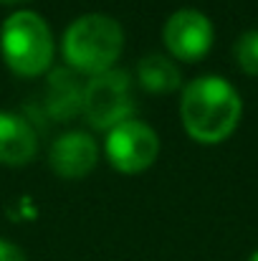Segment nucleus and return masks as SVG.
Returning a JSON list of instances; mask_svg holds the SVG:
<instances>
[{
    "instance_id": "obj_9",
    "label": "nucleus",
    "mask_w": 258,
    "mask_h": 261,
    "mask_svg": "<svg viewBox=\"0 0 258 261\" xmlns=\"http://www.w3.org/2000/svg\"><path fill=\"white\" fill-rule=\"evenodd\" d=\"M84 87L76 79V71H56L48 82V109L59 119H71L81 112Z\"/></svg>"
},
{
    "instance_id": "obj_5",
    "label": "nucleus",
    "mask_w": 258,
    "mask_h": 261,
    "mask_svg": "<svg viewBox=\"0 0 258 261\" xmlns=\"http://www.w3.org/2000/svg\"><path fill=\"white\" fill-rule=\"evenodd\" d=\"M106 158L114 170L124 175L145 173L160 155L157 132L142 119H127L106 132Z\"/></svg>"
},
{
    "instance_id": "obj_12",
    "label": "nucleus",
    "mask_w": 258,
    "mask_h": 261,
    "mask_svg": "<svg viewBox=\"0 0 258 261\" xmlns=\"http://www.w3.org/2000/svg\"><path fill=\"white\" fill-rule=\"evenodd\" d=\"M0 261H28V259H25L20 246H15L8 239H0Z\"/></svg>"
},
{
    "instance_id": "obj_6",
    "label": "nucleus",
    "mask_w": 258,
    "mask_h": 261,
    "mask_svg": "<svg viewBox=\"0 0 258 261\" xmlns=\"http://www.w3.org/2000/svg\"><path fill=\"white\" fill-rule=\"evenodd\" d=\"M162 41L177 61L195 64L210 54L215 41V28L203 10L180 8L167 18L162 28Z\"/></svg>"
},
{
    "instance_id": "obj_8",
    "label": "nucleus",
    "mask_w": 258,
    "mask_h": 261,
    "mask_svg": "<svg viewBox=\"0 0 258 261\" xmlns=\"http://www.w3.org/2000/svg\"><path fill=\"white\" fill-rule=\"evenodd\" d=\"M38 152L36 129L13 112H0V163L10 168L28 165Z\"/></svg>"
},
{
    "instance_id": "obj_2",
    "label": "nucleus",
    "mask_w": 258,
    "mask_h": 261,
    "mask_svg": "<svg viewBox=\"0 0 258 261\" xmlns=\"http://www.w3.org/2000/svg\"><path fill=\"white\" fill-rule=\"evenodd\" d=\"M64 59L71 71L99 76L111 71L124 48V31L119 20L104 13H86L64 33Z\"/></svg>"
},
{
    "instance_id": "obj_14",
    "label": "nucleus",
    "mask_w": 258,
    "mask_h": 261,
    "mask_svg": "<svg viewBox=\"0 0 258 261\" xmlns=\"http://www.w3.org/2000/svg\"><path fill=\"white\" fill-rule=\"evenodd\" d=\"M0 3H18V0H0Z\"/></svg>"
},
{
    "instance_id": "obj_11",
    "label": "nucleus",
    "mask_w": 258,
    "mask_h": 261,
    "mask_svg": "<svg viewBox=\"0 0 258 261\" xmlns=\"http://www.w3.org/2000/svg\"><path fill=\"white\" fill-rule=\"evenodd\" d=\"M233 54H236V61H238L241 71H246L251 76H258V28L246 31L236 41Z\"/></svg>"
},
{
    "instance_id": "obj_13",
    "label": "nucleus",
    "mask_w": 258,
    "mask_h": 261,
    "mask_svg": "<svg viewBox=\"0 0 258 261\" xmlns=\"http://www.w3.org/2000/svg\"><path fill=\"white\" fill-rule=\"evenodd\" d=\"M248 261H258V251H253V254L248 256Z\"/></svg>"
},
{
    "instance_id": "obj_4",
    "label": "nucleus",
    "mask_w": 258,
    "mask_h": 261,
    "mask_svg": "<svg viewBox=\"0 0 258 261\" xmlns=\"http://www.w3.org/2000/svg\"><path fill=\"white\" fill-rule=\"evenodd\" d=\"M81 112L94 129H104V132L132 119L134 94H132L129 74L111 69V71H104L99 76H91L89 84L84 87Z\"/></svg>"
},
{
    "instance_id": "obj_10",
    "label": "nucleus",
    "mask_w": 258,
    "mask_h": 261,
    "mask_svg": "<svg viewBox=\"0 0 258 261\" xmlns=\"http://www.w3.org/2000/svg\"><path fill=\"white\" fill-rule=\"evenodd\" d=\"M137 76L145 91L150 94H170L182 84V74L177 64L162 56V54H150L137 64Z\"/></svg>"
},
{
    "instance_id": "obj_1",
    "label": "nucleus",
    "mask_w": 258,
    "mask_h": 261,
    "mask_svg": "<svg viewBox=\"0 0 258 261\" xmlns=\"http://www.w3.org/2000/svg\"><path fill=\"white\" fill-rule=\"evenodd\" d=\"M241 114V94L223 76H197L182 89L180 119L185 132L200 145L228 140L236 132Z\"/></svg>"
},
{
    "instance_id": "obj_7",
    "label": "nucleus",
    "mask_w": 258,
    "mask_h": 261,
    "mask_svg": "<svg viewBox=\"0 0 258 261\" xmlns=\"http://www.w3.org/2000/svg\"><path fill=\"white\" fill-rule=\"evenodd\" d=\"M96 160H99V145L94 142L91 135L79 129L61 135L48 152V163L53 173L66 180L86 177L96 168Z\"/></svg>"
},
{
    "instance_id": "obj_3",
    "label": "nucleus",
    "mask_w": 258,
    "mask_h": 261,
    "mask_svg": "<svg viewBox=\"0 0 258 261\" xmlns=\"http://www.w3.org/2000/svg\"><path fill=\"white\" fill-rule=\"evenodd\" d=\"M0 54L5 66L25 79L41 76L53 64V33L33 10H15L0 28Z\"/></svg>"
}]
</instances>
